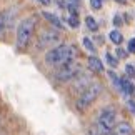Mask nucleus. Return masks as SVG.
I'll return each instance as SVG.
<instances>
[{
	"label": "nucleus",
	"mask_w": 135,
	"mask_h": 135,
	"mask_svg": "<svg viewBox=\"0 0 135 135\" xmlns=\"http://www.w3.org/2000/svg\"><path fill=\"white\" fill-rule=\"evenodd\" d=\"M84 45H85V49L87 50H89V52H95V45H93V42H92V40L90 38H84Z\"/></svg>",
	"instance_id": "obj_15"
},
{
	"label": "nucleus",
	"mask_w": 135,
	"mask_h": 135,
	"mask_svg": "<svg viewBox=\"0 0 135 135\" xmlns=\"http://www.w3.org/2000/svg\"><path fill=\"white\" fill-rule=\"evenodd\" d=\"M128 52H130V54H135V38H130L128 40Z\"/></svg>",
	"instance_id": "obj_19"
},
{
	"label": "nucleus",
	"mask_w": 135,
	"mask_h": 135,
	"mask_svg": "<svg viewBox=\"0 0 135 135\" xmlns=\"http://www.w3.org/2000/svg\"><path fill=\"white\" fill-rule=\"evenodd\" d=\"M90 7L93 10H100L102 8V0H90Z\"/></svg>",
	"instance_id": "obj_18"
},
{
	"label": "nucleus",
	"mask_w": 135,
	"mask_h": 135,
	"mask_svg": "<svg viewBox=\"0 0 135 135\" xmlns=\"http://www.w3.org/2000/svg\"><path fill=\"white\" fill-rule=\"evenodd\" d=\"M8 15H7V12H2L0 13V38L3 37V32L7 30V27H8Z\"/></svg>",
	"instance_id": "obj_11"
},
{
	"label": "nucleus",
	"mask_w": 135,
	"mask_h": 135,
	"mask_svg": "<svg viewBox=\"0 0 135 135\" xmlns=\"http://www.w3.org/2000/svg\"><path fill=\"white\" fill-rule=\"evenodd\" d=\"M113 135H133V128L128 122H120L113 127Z\"/></svg>",
	"instance_id": "obj_8"
},
{
	"label": "nucleus",
	"mask_w": 135,
	"mask_h": 135,
	"mask_svg": "<svg viewBox=\"0 0 135 135\" xmlns=\"http://www.w3.org/2000/svg\"><path fill=\"white\" fill-rule=\"evenodd\" d=\"M100 92H102V85L100 84H90L79 95V100H77V108H79V110H85L90 103L95 102V98L100 95Z\"/></svg>",
	"instance_id": "obj_5"
},
{
	"label": "nucleus",
	"mask_w": 135,
	"mask_h": 135,
	"mask_svg": "<svg viewBox=\"0 0 135 135\" xmlns=\"http://www.w3.org/2000/svg\"><path fill=\"white\" fill-rule=\"evenodd\" d=\"M115 2H118V3H125L127 0H115Z\"/></svg>",
	"instance_id": "obj_22"
},
{
	"label": "nucleus",
	"mask_w": 135,
	"mask_h": 135,
	"mask_svg": "<svg viewBox=\"0 0 135 135\" xmlns=\"http://www.w3.org/2000/svg\"><path fill=\"white\" fill-rule=\"evenodd\" d=\"M80 72H82L80 64H77L75 60H72V62H69V64L62 65L60 69L57 70L55 79L59 80V82H64V84H65V82H69V80H74Z\"/></svg>",
	"instance_id": "obj_6"
},
{
	"label": "nucleus",
	"mask_w": 135,
	"mask_h": 135,
	"mask_svg": "<svg viewBox=\"0 0 135 135\" xmlns=\"http://www.w3.org/2000/svg\"><path fill=\"white\" fill-rule=\"evenodd\" d=\"M115 125H117V112L107 107L100 112L97 123L93 125V135H108Z\"/></svg>",
	"instance_id": "obj_3"
},
{
	"label": "nucleus",
	"mask_w": 135,
	"mask_h": 135,
	"mask_svg": "<svg viewBox=\"0 0 135 135\" xmlns=\"http://www.w3.org/2000/svg\"><path fill=\"white\" fill-rule=\"evenodd\" d=\"M89 69L92 72H102L103 65H102V62L98 60L97 57H90V59H89Z\"/></svg>",
	"instance_id": "obj_10"
},
{
	"label": "nucleus",
	"mask_w": 135,
	"mask_h": 135,
	"mask_svg": "<svg viewBox=\"0 0 135 135\" xmlns=\"http://www.w3.org/2000/svg\"><path fill=\"white\" fill-rule=\"evenodd\" d=\"M60 40H62V33L60 30H55V28H49V30H42L37 37V45L38 50H47V49H54V47L60 45Z\"/></svg>",
	"instance_id": "obj_4"
},
{
	"label": "nucleus",
	"mask_w": 135,
	"mask_h": 135,
	"mask_svg": "<svg viewBox=\"0 0 135 135\" xmlns=\"http://www.w3.org/2000/svg\"><path fill=\"white\" fill-rule=\"evenodd\" d=\"M125 72H127V77H128V79H133V77H135V67L133 65H127L125 67Z\"/></svg>",
	"instance_id": "obj_17"
},
{
	"label": "nucleus",
	"mask_w": 135,
	"mask_h": 135,
	"mask_svg": "<svg viewBox=\"0 0 135 135\" xmlns=\"http://www.w3.org/2000/svg\"><path fill=\"white\" fill-rule=\"evenodd\" d=\"M110 40L113 44H122V40H123L122 32H118V30H112V32H110Z\"/></svg>",
	"instance_id": "obj_13"
},
{
	"label": "nucleus",
	"mask_w": 135,
	"mask_h": 135,
	"mask_svg": "<svg viewBox=\"0 0 135 135\" xmlns=\"http://www.w3.org/2000/svg\"><path fill=\"white\" fill-rule=\"evenodd\" d=\"M117 55L120 57V59H125V57H127V52H123L122 49H118V50H117Z\"/></svg>",
	"instance_id": "obj_20"
},
{
	"label": "nucleus",
	"mask_w": 135,
	"mask_h": 135,
	"mask_svg": "<svg viewBox=\"0 0 135 135\" xmlns=\"http://www.w3.org/2000/svg\"><path fill=\"white\" fill-rule=\"evenodd\" d=\"M42 17H45V18H47V20H49V22H50V23H54V25H55V27H57V28H59V30L62 28V23H60V20H59V18H57V17H55V15H54V13H49V12H42Z\"/></svg>",
	"instance_id": "obj_12"
},
{
	"label": "nucleus",
	"mask_w": 135,
	"mask_h": 135,
	"mask_svg": "<svg viewBox=\"0 0 135 135\" xmlns=\"http://www.w3.org/2000/svg\"><path fill=\"white\" fill-rule=\"evenodd\" d=\"M85 23H87V27H89L92 32H97L98 23L95 22V18H93V17H87V18H85Z\"/></svg>",
	"instance_id": "obj_14"
},
{
	"label": "nucleus",
	"mask_w": 135,
	"mask_h": 135,
	"mask_svg": "<svg viewBox=\"0 0 135 135\" xmlns=\"http://www.w3.org/2000/svg\"><path fill=\"white\" fill-rule=\"evenodd\" d=\"M90 84H93L92 79H90V75H87V74H84V72H80V74L74 79L72 89H74V92H80V93H82Z\"/></svg>",
	"instance_id": "obj_7"
},
{
	"label": "nucleus",
	"mask_w": 135,
	"mask_h": 135,
	"mask_svg": "<svg viewBox=\"0 0 135 135\" xmlns=\"http://www.w3.org/2000/svg\"><path fill=\"white\" fill-rule=\"evenodd\" d=\"M35 27H37V18L35 17H27L18 23L17 33H15V45L18 50H25L32 40L35 33Z\"/></svg>",
	"instance_id": "obj_2"
},
{
	"label": "nucleus",
	"mask_w": 135,
	"mask_h": 135,
	"mask_svg": "<svg viewBox=\"0 0 135 135\" xmlns=\"http://www.w3.org/2000/svg\"><path fill=\"white\" fill-rule=\"evenodd\" d=\"M77 49L72 44H60L45 54V64L50 67H62L75 59Z\"/></svg>",
	"instance_id": "obj_1"
},
{
	"label": "nucleus",
	"mask_w": 135,
	"mask_h": 135,
	"mask_svg": "<svg viewBox=\"0 0 135 135\" xmlns=\"http://www.w3.org/2000/svg\"><path fill=\"white\" fill-rule=\"evenodd\" d=\"M40 2H44V3L47 5V3H49V2H50V0H40Z\"/></svg>",
	"instance_id": "obj_23"
},
{
	"label": "nucleus",
	"mask_w": 135,
	"mask_h": 135,
	"mask_svg": "<svg viewBox=\"0 0 135 135\" xmlns=\"http://www.w3.org/2000/svg\"><path fill=\"white\" fill-rule=\"evenodd\" d=\"M118 85H120V89H122V92L125 93V95H133V92H135V87H133V84L128 79H120V82H118Z\"/></svg>",
	"instance_id": "obj_9"
},
{
	"label": "nucleus",
	"mask_w": 135,
	"mask_h": 135,
	"mask_svg": "<svg viewBox=\"0 0 135 135\" xmlns=\"http://www.w3.org/2000/svg\"><path fill=\"white\" fill-rule=\"evenodd\" d=\"M128 108H130V112H132L133 115H135V102H132V100L128 102Z\"/></svg>",
	"instance_id": "obj_21"
},
{
	"label": "nucleus",
	"mask_w": 135,
	"mask_h": 135,
	"mask_svg": "<svg viewBox=\"0 0 135 135\" xmlns=\"http://www.w3.org/2000/svg\"><path fill=\"white\" fill-rule=\"evenodd\" d=\"M105 59H107V64L110 65V67H117V65H118V62H117V59H115L113 55L107 54V55H105Z\"/></svg>",
	"instance_id": "obj_16"
}]
</instances>
